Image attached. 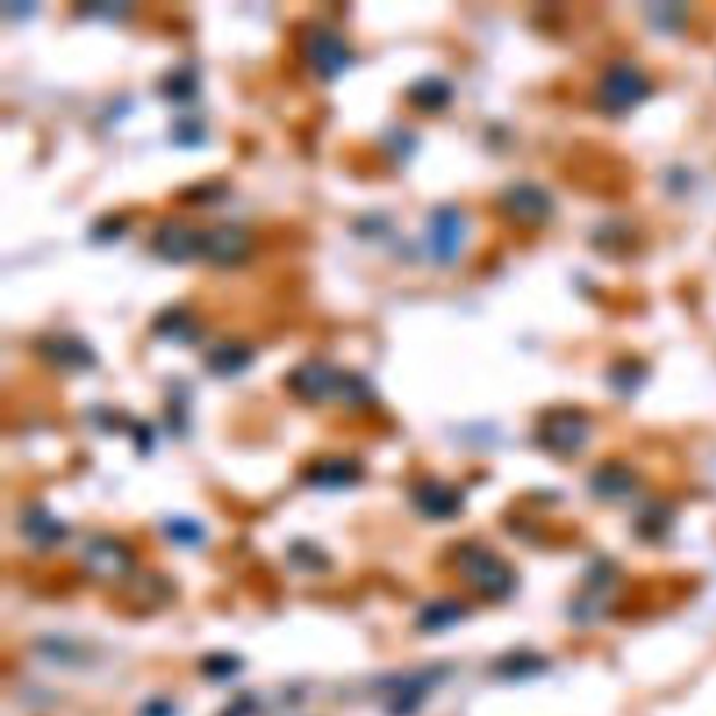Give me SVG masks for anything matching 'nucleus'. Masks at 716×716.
I'll use <instances>...</instances> for the list:
<instances>
[{
  "label": "nucleus",
  "mask_w": 716,
  "mask_h": 716,
  "mask_svg": "<svg viewBox=\"0 0 716 716\" xmlns=\"http://www.w3.org/2000/svg\"><path fill=\"white\" fill-rule=\"evenodd\" d=\"M306 479L325 490L350 487V484L361 479V465L347 459V456H328V459H320V462H313L308 468Z\"/></svg>",
  "instance_id": "13"
},
{
  "label": "nucleus",
  "mask_w": 716,
  "mask_h": 716,
  "mask_svg": "<svg viewBox=\"0 0 716 716\" xmlns=\"http://www.w3.org/2000/svg\"><path fill=\"white\" fill-rule=\"evenodd\" d=\"M588 417L577 409H552L543 415L538 423L534 440L541 443V448L552 450L557 456H571L585 445L588 440Z\"/></svg>",
  "instance_id": "2"
},
{
  "label": "nucleus",
  "mask_w": 716,
  "mask_h": 716,
  "mask_svg": "<svg viewBox=\"0 0 716 716\" xmlns=\"http://www.w3.org/2000/svg\"><path fill=\"white\" fill-rule=\"evenodd\" d=\"M165 529H169L171 541L183 543V546H196L205 538V529L190 518H174V521L165 523Z\"/></svg>",
  "instance_id": "22"
},
{
  "label": "nucleus",
  "mask_w": 716,
  "mask_h": 716,
  "mask_svg": "<svg viewBox=\"0 0 716 716\" xmlns=\"http://www.w3.org/2000/svg\"><path fill=\"white\" fill-rule=\"evenodd\" d=\"M498 208L504 210L509 222L541 224L552 213V196L543 185L534 183H509L498 196Z\"/></svg>",
  "instance_id": "4"
},
{
  "label": "nucleus",
  "mask_w": 716,
  "mask_h": 716,
  "mask_svg": "<svg viewBox=\"0 0 716 716\" xmlns=\"http://www.w3.org/2000/svg\"><path fill=\"white\" fill-rule=\"evenodd\" d=\"M411 498H415V507L420 509L425 518H434V521H448V518H456L465 504L462 490L443 482V479H423V482L415 487Z\"/></svg>",
  "instance_id": "11"
},
{
  "label": "nucleus",
  "mask_w": 716,
  "mask_h": 716,
  "mask_svg": "<svg viewBox=\"0 0 716 716\" xmlns=\"http://www.w3.org/2000/svg\"><path fill=\"white\" fill-rule=\"evenodd\" d=\"M593 493L602 495V498H621V495L630 493L632 487V476L627 468L619 465H602L591 479Z\"/></svg>",
  "instance_id": "19"
},
{
  "label": "nucleus",
  "mask_w": 716,
  "mask_h": 716,
  "mask_svg": "<svg viewBox=\"0 0 716 716\" xmlns=\"http://www.w3.org/2000/svg\"><path fill=\"white\" fill-rule=\"evenodd\" d=\"M160 92L171 101H188L196 96V73L190 67H174L160 82Z\"/></svg>",
  "instance_id": "21"
},
{
  "label": "nucleus",
  "mask_w": 716,
  "mask_h": 716,
  "mask_svg": "<svg viewBox=\"0 0 716 716\" xmlns=\"http://www.w3.org/2000/svg\"><path fill=\"white\" fill-rule=\"evenodd\" d=\"M205 365H208L210 372L222 378L238 375V372H244L252 365V347L242 340L215 342L208 350V356H205Z\"/></svg>",
  "instance_id": "16"
},
{
  "label": "nucleus",
  "mask_w": 716,
  "mask_h": 716,
  "mask_svg": "<svg viewBox=\"0 0 716 716\" xmlns=\"http://www.w3.org/2000/svg\"><path fill=\"white\" fill-rule=\"evenodd\" d=\"M336 378H340V370H333V367L325 365V361L308 358V361H303V365H297L292 372H288L286 386L294 392V395L300 397V400L317 404V400L333 397Z\"/></svg>",
  "instance_id": "10"
},
{
  "label": "nucleus",
  "mask_w": 716,
  "mask_h": 716,
  "mask_svg": "<svg viewBox=\"0 0 716 716\" xmlns=\"http://www.w3.org/2000/svg\"><path fill=\"white\" fill-rule=\"evenodd\" d=\"M82 560L96 580H121L132 568V552L118 538H92L82 552Z\"/></svg>",
  "instance_id": "9"
},
{
  "label": "nucleus",
  "mask_w": 716,
  "mask_h": 716,
  "mask_svg": "<svg viewBox=\"0 0 716 716\" xmlns=\"http://www.w3.org/2000/svg\"><path fill=\"white\" fill-rule=\"evenodd\" d=\"M199 242H202V233L180 219H165L151 233V247L169 263L190 261L194 255H199Z\"/></svg>",
  "instance_id": "8"
},
{
  "label": "nucleus",
  "mask_w": 716,
  "mask_h": 716,
  "mask_svg": "<svg viewBox=\"0 0 716 716\" xmlns=\"http://www.w3.org/2000/svg\"><path fill=\"white\" fill-rule=\"evenodd\" d=\"M303 51H306L308 65L320 73L322 78H336L340 73H345V67L350 65L353 59L345 37L331 26H313L308 32L306 42H303Z\"/></svg>",
  "instance_id": "3"
},
{
  "label": "nucleus",
  "mask_w": 716,
  "mask_h": 716,
  "mask_svg": "<svg viewBox=\"0 0 716 716\" xmlns=\"http://www.w3.org/2000/svg\"><path fill=\"white\" fill-rule=\"evenodd\" d=\"M406 98H409V104H415L417 110L440 112L450 104L454 85L445 82L443 76H420L417 82H411V85L406 87Z\"/></svg>",
  "instance_id": "17"
},
{
  "label": "nucleus",
  "mask_w": 716,
  "mask_h": 716,
  "mask_svg": "<svg viewBox=\"0 0 716 716\" xmlns=\"http://www.w3.org/2000/svg\"><path fill=\"white\" fill-rule=\"evenodd\" d=\"M20 529L26 534V541L39 548H48L65 538V523L53 518L42 504H32L20 515Z\"/></svg>",
  "instance_id": "14"
},
{
  "label": "nucleus",
  "mask_w": 716,
  "mask_h": 716,
  "mask_svg": "<svg viewBox=\"0 0 716 716\" xmlns=\"http://www.w3.org/2000/svg\"><path fill=\"white\" fill-rule=\"evenodd\" d=\"M465 238V219L456 205H440L429 215V252L436 263H454Z\"/></svg>",
  "instance_id": "6"
},
{
  "label": "nucleus",
  "mask_w": 716,
  "mask_h": 716,
  "mask_svg": "<svg viewBox=\"0 0 716 716\" xmlns=\"http://www.w3.org/2000/svg\"><path fill=\"white\" fill-rule=\"evenodd\" d=\"M646 85L641 73L630 65H616L605 73L600 85V98L602 104H607L610 110H625V107L635 104L641 96H644Z\"/></svg>",
  "instance_id": "12"
},
{
  "label": "nucleus",
  "mask_w": 716,
  "mask_h": 716,
  "mask_svg": "<svg viewBox=\"0 0 716 716\" xmlns=\"http://www.w3.org/2000/svg\"><path fill=\"white\" fill-rule=\"evenodd\" d=\"M174 137L180 140V144L194 146V144H202L205 129H202V124H199V121H194V118H183V121H176Z\"/></svg>",
  "instance_id": "23"
},
{
  "label": "nucleus",
  "mask_w": 716,
  "mask_h": 716,
  "mask_svg": "<svg viewBox=\"0 0 716 716\" xmlns=\"http://www.w3.org/2000/svg\"><path fill=\"white\" fill-rule=\"evenodd\" d=\"M333 397H336L340 404L350 406V409H361V406H367L375 400L370 381H365L361 375H356V372H347V370H340Z\"/></svg>",
  "instance_id": "18"
},
{
  "label": "nucleus",
  "mask_w": 716,
  "mask_h": 716,
  "mask_svg": "<svg viewBox=\"0 0 716 716\" xmlns=\"http://www.w3.org/2000/svg\"><path fill=\"white\" fill-rule=\"evenodd\" d=\"M252 249V238L244 227L233 222L213 224V227L202 230V242H199V255L205 261L215 263V267H233L242 263Z\"/></svg>",
  "instance_id": "5"
},
{
  "label": "nucleus",
  "mask_w": 716,
  "mask_h": 716,
  "mask_svg": "<svg viewBox=\"0 0 716 716\" xmlns=\"http://www.w3.org/2000/svg\"><path fill=\"white\" fill-rule=\"evenodd\" d=\"M456 571L473 588L476 593H482L487 600H504L515 588V573L507 563L493 554L490 548L479 546V543H465L456 548L454 554Z\"/></svg>",
  "instance_id": "1"
},
{
  "label": "nucleus",
  "mask_w": 716,
  "mask_h": 716,
  "mask_svg": "<svg viewBox=\"0 0 716 716\" xmlns=\"http://www.w3.org/2000/svg\"><path fill=\"white\" fill-rule=\"evenodd\" d=\"M151 331L165 342H174V345H194L199 342V322L194 320V313L188 308L171 306L163 308L157 313L155 322H151Z\"/></svg>",
  "instance_id": "15"
},
{
  "label": "nucleus",
  "mask_w": 716,
  "mask_h": 716,
  "mask_svg": "<svg viewBox=\"0 0 716 716\" xmlns=\"http://www.w3.org/2000/svg\"><path fill=\"white\" fill-rule=\"evenodd\" d=\"M37 353L46 358L48 365L67 372H82L98 365L96 350L82 336H73V333H48V336L37 340Z\"/></svg>",
  "instance_id": "7"
},
{
  "label": "nucleus",
  "mask_w": 716,
  "mask_h": 716,
  "mask_svg": "<svg viewBox=\"0 0 716 716\" xmlns=\"http://www.w3.org/2000/svg\"><path fill=\"white\" fill-rule=\"evenodd\" d=\"M124 219L121 215H107V219H101V222H96V227H92V238H98V242H112V238H118V235L124 233Z\"/></svg>",
  "instance_id": "24"
},
{
  "label": "nucleus",
  "mask_w": 716,
  "mask_h": 716,
  "mask_svg": "<svg viewBox=\"0 0 716 716\" xmlns=\"http://www.w3.org/2000/svg\"><path fill=\"white\" fill-rule=\"evenodd\" d=\"M465 616L462 605L459 602H431V605L423 607L420 613V627L423 630H443V627H450L454 621H459Z\"/></svg>",
  "instance_id": "20"
}]
</instances>
